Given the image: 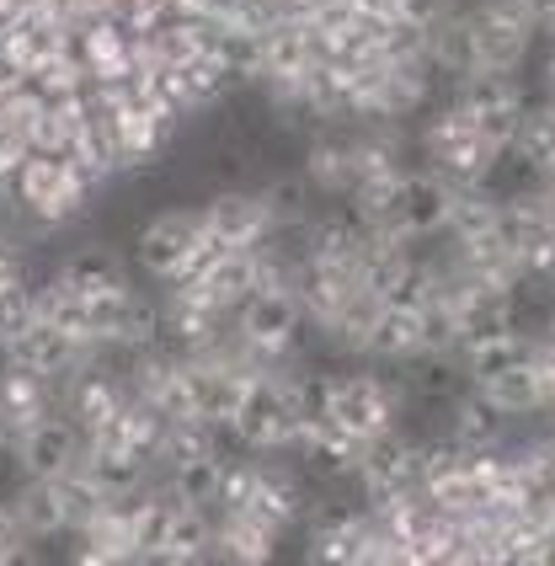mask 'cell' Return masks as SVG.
Returning a JSON list of instances; mask_svg holds the SVG:
<instances>
[{
	"label": "cell",
	"mask_w": 555,
	"mask_h": 566,
	"mask_svg": "<svg viewBox=\"0 0 555 566\" xmlns=\"http://www.w3.org/2000/svg\"><path fill=\"white\" fill-rule=\"evenodd\" d=\"M96 182L64 156H32L6 177V198L38 224H64L92 203Z\"/></svg>",
	"instance_id": "1"
},
{
	"label": "cell",
	"mask_w": 555,
	"mask_h": 566,
	"mask_svg": "<svg viewBox=\"0 0 555 566\" xmlns=\"http://www.w3.org/2000/svg\"><path fill=\"white\" fill-rule=\"evenodd\" d=\"M203 235V203H166L150 220L134 230V273H145L150 283H171L187 252Z\"/></svg>",
	"instance_id": "2"
},
{
	"label": "cell",
	"mask_w": 555,
	"mask_h": 566,
	"mask_svg": "<svg viewBox=\"0 0 555 566\" xmlns=\"http://www.w3.org/2000/svg\"><path fill=\"white\" fill-rule=\"evenodd\" d=\"M86 454V433L64 417V411H49L43 422H32L28 433L11 439V460L22 465L28 481H54V475L75 471Z\"/></svg>",
	"instance_id": "3"
},
{
	"label": "cell",
	"mask_w": 555,
	"mask_h": 566,
	"mask_svg": "<svg viewBox=\"0 0 555 566\" xmlns=\"http://www.w3.org/2000/svg\"><path fill=\"white\" fill-rule=\"evenodd\" d=\"M160 475H166V492L182 507L219 513V503H224V454L219 449L198 454V460H182V465H171V471H160Z\"/></svg>",
	"instance_id": "4"
},
{
	"label": "cell",
	"mask_w": 555,
	"mask_h": 566,
	"mask_svg": "<svg viewBox=\"0 0 555 566\" xmlns=\"http://www.w3.org/2000/svg\"><path fill=\"white\" fill-rule=\"evenodd\" d=\"M481 396L492 401L502 417H513V422H528V417H540V379H534V364H519V369H507L502 379L492 385H481Z\"/></svg>",
	"instance_id": "5"
},
{
	"label": "cell",
	"mask_w": 555,
	"mask_h": 566,
	"mask_svg": "<svg viewBox=\"0 0 555 566\" xmlns=\"http://www.w3.org/2000/svg\"><path fill=\"white\" fill-rule=\"evenodd\" d=\"M534 192H540V198H545V209H551V214H555V171H545V177H540V182H534Z\"/></svg>",
	"instance_id": "6"
},
{
	"label": "cell",
	"mask_w": 555,
	"mask_h": 566,
	"mask_svg": "<svg viewBox=\"0 0 555 566\" xmlns=\"http://www.w3.org/2000/svg\"><path fill=\"white\" fill-rule=\"evenodd\" d=\"M545 102H551V107H555V96H545Z\"/></svg>",
	"instance_id": "7"
}]
</instances>
